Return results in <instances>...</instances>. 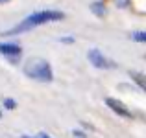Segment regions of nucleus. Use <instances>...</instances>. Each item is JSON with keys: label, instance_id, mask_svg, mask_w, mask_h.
Wrapping results in <instances>:
<instances>
[{"label": "nucleus", "instance_id": "obj_14", "mask_svg": "<svg viewBox=\"0 0 146 138\" xmlns=\"http://www.w3.org/2000/svg\"><path fill=\"white\" fill-rule=\"evenodd\" d=\"M0 118H2V112H0Z\"/></svg>", "mask_w": 146, "mask_h": 138}, {"label": "nucleus", "instance_id": "obj_9", "mask_svg": "<svg viewBox=\"0 0 146 138\" xmlns=\"http://www.w3.org/2000/svg\"><path fill=\"white\" fill-rule=\"evenodd\" d=\"M4 105H6V109H15V107H17V103H15V99H6V101H4Z\"/></svg>", "mask_w": 146, "mask_h": 138}, {"label": "nucleus", "instance_id": "obj_8", "mask_svg": "<svg viewBox=\"0 0 146 138\" xmlns=\"http://www.w3.org/2000/svg\"><path fill=\"white\" fill-rule=\"evenodd\" d=\"M131 39L137 41V43H146V33L144 32H135V33H131Z\"/></svg>", "mask_w": 146, "mask_h": 138}, {"label": "nucleus", "instance_id": "obj_11", "mask_svg": "<svg viewBox=\"0 0 146 138\" xmlns=\"http://www.w3.org/2000/svg\"><path fill=\"white\" fill-rule=\"evenodd\" d=\"M37 138H50V136H48V135H39Z\"/></svg>", "mask_w": 146, "mask_h": 138}, {"label": "nucleus", "instance_id": "obj_5", "mask_svg": "<svg viewBox=\"0 0 146 138\" xmlns=\"http://www.w3.org/2000/svg\"><path fill=\"white\" fill-rule=\"evenodd\" d=\"M106 105L109 107L113 112H117L118 116H122V118H131V112L128 110V107H126L122 101H118V99H115V98H107V99H106Z\"/></svg>", "mask_w": 146, "mask_h": 138}, {"label": "nucleus", "instance_id": "obj_7", "mask_svg": "<svg viewBox=\"0 0 146 138\" xmlns=\"http://www.w3.org/2000/svg\"><path fill=\"white\" fill-rule=\"evenodd\" d=\"M129 76H131V79H135V83L141 87V89H144L146 87V83H144V74H141V72H129Z\"/></svg>", "mask_w": 146, "mask_h": 138}, {"label": "nucleus", "instance_id": "obj_1", "mask_svg": "<svg viewBox=\"0 0 146 138\" xmlns=\"http://www.w3.org/2000/svg\"><path fill=\"white\" fill-rule=\"evenodd\" d=\"M61 18H65V13H61V11H50V9H46V11H37V13L26 17L24 20H22L21 24H17L15 28L7 30L6 35H17V33L28 32V30H33V28H37V26H43V24H48V22L61 20Z\"/></svg>", "mask_w": 146, "mask_h": 138}, {"label": "nucleus", "instance_id": "obj_10", "mask_svg": "<svg viewBox=\"0 0 146 138\" xmlns=\"http://www.w3.org/2000/svg\"><path fill=\"white\" fill-rule=\"evenodd\" d=\"M61 43H74V39H72V37H67V39H61Z\"/></svg>", "mask_w": 146, "mask_h": 138}, {"label": "nucleus", "instance_id": "obj_2", "mask_svg": "<svg viewBox=\"0 0 146 138\" xmlns=\"http://www.w3.org/2000/svg\"><path fill=\"white\" fill-rule=\"evenodd\" d=\"M24 74L30 79H35V81H41V83H50L54 79L50 63L46 59H41V57H32V59L26 61Z\"/></svg>", "mask_w": 146, "mask_h": 138}, {"label": "nucleus", "instance_id": "obj_13", "mask_svg": "<svg viewBox=\"0 0 146 138\" xmlns=\"http://www.w3.org/2000/svg\"><path fill=\"white\" fill-rule=\"evenodd\" d=\"M0 2H6V0H0Z\"/></svg>", "mask_w": 146, "mask_h": 138}, {"label": "nucleus", "instance_id": "obj_6", "mask_svg": "<svg viewBox=\"0 0 146 138\" xmlns=\"http://www.w3.org/2000/svg\"><path fill=\"white\" fill-rule=\"evenodd\" d=\"M91 11H93L96 17H104V15H106V7H104V4L98 2V0L91 4Z\"/></svg>", "mask_w": 146, "mask_h": 138}, {"label": "nucleus", "instance_id": "obj_4", "mask_svg": "<svg viewBox=\"0 0 146 138\" xmlns=\"http://www.w3.org/2000/svg\"><path fill=\"white\" fill-rule=\"evenodd\" d=\"M22 53V48L19 44H13V43H0V55H6L7 59L15 61L19 59Z\"/></svg>", "mask_w": 146, "mask_h": 138}, {"label": "nucleus", "instance_id": "obj_12", "mask_svg": "<svg viewBox=\"0 0 146 138\" xmlns=\"http://www.w3.org/2000/svg\"><path fill=\"white\" fill-rule=\"evenodd\" d=\"M21 138H32V136H21Z\"/></svg>", "mask_w": 146, "mask_h": 138}, {"label": "nucleus", "instance_id": "obj_3", "mask_svg": "<svg viewBox=\"0 0 146 138\" xmlns=\"http://www.w3.org/2000/svg\"><path fill=\"white\" fill-rule=\"evenodd\" d=\"M87 57H89V61L93 63V66H96V68H113L115 66V63H111V61L107 59L100 50H96V48L89 50Z\"/></svg>", "mask_w": 146, "mask_h": 138}]
</instances>
